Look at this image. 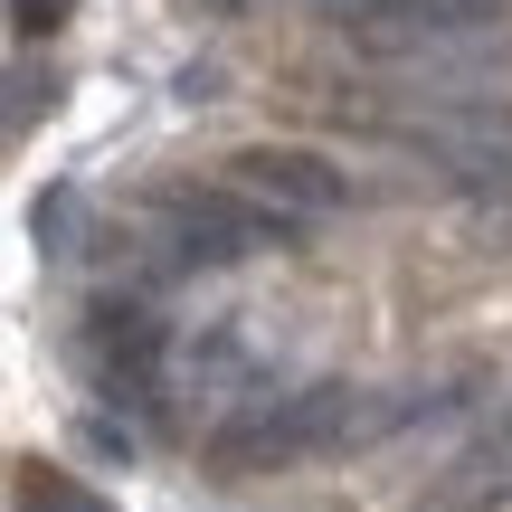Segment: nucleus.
Segmentation results:
<instances>
[{"label":"nucleus","mask_w":512,"mask_h":512,"mask_svg":"<svg viewBox=\"0 0 512 512\" xmlns=\"http://www.w3.org/2000/svg\"><path fill=\"white\" fill-rule=\"evenodd\" d=\"M446 389H351V380H304V389H266L247 399L238 418L209 437V456L228 475H285V465L313 456H342V446H370L389 427H418L437 418Z\"/></svg>","instance_id":"1"},{"label":"nucleus","mask_w":512,"mask_h":512,"mask_svg":"<svg viewBox=\"0 0 512 512\" xmlns=\"http://www.w3.org/2000/svg\"><path fill=\"white\" fill-rule=\"evenodd\" d=\"M332 38L370 67L475 57V48H512V0H342Z\"/></svg>","instance_id":"2"},{"label":"nucleus","mask_w":512,"mask_h":512,"mask_svg":"<svg viewBox=\"0 0 512 512\" xmlns=\"http://www.w3.org/2000/svg\"><path fill=\"white\" fill-rule=\"evenodd\" d=\"M275 228L285 219H266L238 181H219V190H162L152 219H143V238L162 247L171 266H238V256H256Z\"/></svg>","instance_id":"3"},{"label":"nucleus","mask_w":512,"mask_h":512,"mask_svg":"<svg viewBox=\"0 0 512 512\" xmlns=\"http://www.w3.org/2000/svg\"><path fill=\"white\" fill-rule=\"evenodd\" d=\"M171 361H181V351H171L152 294H105V304L86 313V370H95L105 399H162Z\"/></svg>","instance_id":"4"},{"label":"nucleus","mask_w":512,"mask_h":512,"mask_svg":"<svg viewBox=\"0 0 512 512\" xmlns=\"http://www.w3.org/2000/svg\"><path fill=\"white\" fill-rule=\"evenodd\" d=\"M228 181H238L266 219H285V228H313V219H332V209L351 200V181L323 162V152H304V143H256V152L228 162Z\"/></svg>","instance_id":"5"},{"label":"nucleus","mask_w":512,"mask_h":512,"mask_svg":"<svg viewBox=\"0 0 512 512\" xmlns=\"http://www.w3.org/2000/svg\"><path fill=\"white\" fill-rule=\"evenodd\" d=\"M494 503H512V408L484 418L475 437L446 456V475L418 494V512H494Z\"/></svg>","instance_id":"6"},{"label":"nucleus","mask_w":512,"mask_h":512,"mask_svg":"<svg viewBox=\"0 0 512 512\" xmlns=\"http://www.w3.org/2000/svg\"><path fill=\"white\" fill-rule=\"evenodd\" d=\"M10 512H114L95 484H76V475H57V465H29L19 475V494H10Z\"/></svg>","instance_id":"7"},{"label":"nucleus","mask_w":512,"mask_h":512,"mask_svg":"<svg viewBox=\"0 0 512 512\" xmlns=\"http://www.w3.org/2000/svg\"><path fill=\"white\" fill-rule=\"evenodd\" d=\"M67 10H76V0H10V29L19 38H57V29H67Z\"/></svg>","instance_id":"8"},{"label":"nucleus","mask_w":512,"mask_h":512,"mask_svg":"<svg viewBox=\"0 0 512 512\" xmlns=\"http://www.w3.org/2000/svg\"><path fill=\"white\" fill-rule=\"evenodd\" d=\"M190 19H247V10H266V0H181Z\"/></svg>","instance_id":"9"}]
</instances>
